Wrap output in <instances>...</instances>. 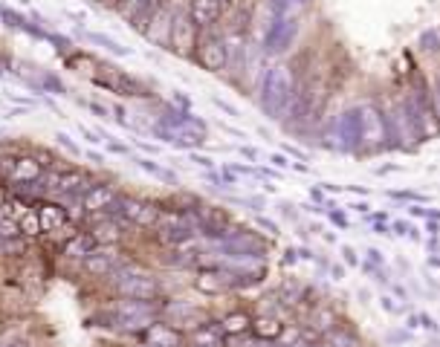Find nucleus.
Masks as SVG:
<instances>
[{
  "instance_id": "nucleus-1",
  "label": "nucleus",
  "mask_w": 440,
  "mask_h": 347,
  "mask_svg": "<svg viewBox=\"0 0 440 347\" xmlns=\"http://www.w3.org/2000/svg\"><path fill=\"white\" fill-rule=\"evenodd\" d=\"M192 61L206 70V73H224L229 67V52H226V41L220 33H214V29H206V33L197 35V47H195V55Z\"/></svg>"
},
{
  "instance_id": "nucleus-2",
  "label": "nucleus",
  "mask_w": 440,
  "mask_h": 347,
  "mask_svg": "<svg viewBox=\"0 0 440 347\" xmlns=\"http://www.w3.org/2000/svg\"><path fill=\"white\" fill-rule=\"evenodd\" d=\"M197 35L200 29L192 23V18H188L185 9L174 12V20H171V29H168V47L174 55L180 58H192L195 55V47H197Z\"/></svg>"
},
{
  "instance_id": "nucleus-3",
  "label": "nucleus",
  "mask_w": 440,
  "mask_h": 347,
  "mask_svg": "<svg viewBox=\"0 0 440 347\" xmlns=\"http://www.w3.org/2000/svg\"><path fill=\"white\" fill-rule=\"evenodd\" d=\"M185 12L200 33H206V29H214L220 23V18L226 15V4L224 0H188Z\"/></svg>"
},
{
  "instance_id": "nucleus-4",
  "label": "nucleus",
  "mask_w": 440,
  "mask_h": 347,
  "mask_svg": "<svg viewBox=\"0 0 440 347\" xmlns=\"http://www.w3.org/2000/svg\"><path fill=\"white\" fill-rule=\"evenodd\" d=\"M102 70H105L102 76H93V84H99L110 93H119V96H148L145 87L137 78L125 76L122 70H116V67H102Z\"/></svg>"
},
{
  "instance_id": "nucleus-5",
  "label": "nucleus",
  "mask_w": 440,
  "mask_h": 347,
  "mask_svg": "<svg viewBox=\"0 0 440 347\" xmlns=\"http://www.w3.org/2000/svg\"><path fill=\"white\" fill-rule=\"evenodd\" d=\"M116 290L131 301H151L156 293H160L156 281L148 275H122V278H116Z\"/></svg>"
},
{
  "instance_id": "nucleus-6",
  "label": "nucleus",
  "mask_w": 440,
  "mask_h": 347,
  "mask_svg": "<svg viewBox=\"0 0 440 347\" xmlns=\"http://www.w3.org/2000/svg\"><path fill=\"white\" fill-rule=\"evenodd\" d=\"M90 240L96 243V246H105V249H110V246H119L122 243V229H119V220L116 217H110V214H93V226H90Z\"/></svg>"
},
{
  "instance_id": "nucleus-7",
  "label": "nucleus",
  "mask_w": 440,
  "mask_h": 347,
  "mask_svg": "<svg viewBox=\"0 0 440 347\" xmlns=\"http://www.w3.org/2000/svg\"><path fill=\"white\" fill-rule=\"evenodd\" d=\"M116 203V188L108 182H93L81 194V211L84 214H102Z\"/></svg>"
},
{
  "instance_id": "nucleus-8",
  "label": "nucleus",
  "mask_w": 440,
  "mask_h": 347,
  "mask_svg": "<svg viewBox=\"0 0 440 347\" xmlns=\"http://www.w3.org/2000/svg\"><path fill=\"white\" fill-rule=\"evenodd\" d=\"M41 174H44V168H41V163L35 160V153H21V156H15L12 174H9L6 180L15 182V185H29V182H38Z\"/></svg>"
},
{
  "instance_id": "nucleus-9",
  "label": "nucleus",
  "mask_w": 440,
  "mask_h": 347,
  "mask_svg": "<svg viewBox=\"0 0 440 347\" xmlns=\"http://www.w3.org/2000/svg\"><path fill=\"white\" fill-rule=\"evenodd\" d=\"M81 266H84L87 275H99L102 278V275H116L122 264H119V258L113 255L110 249H93L90 255L81 261Z\"/></svg>"
},
{
  "instance_id": "nucleus-10",
  "label": "nucleus",
  "mask_w": 440,
  "mask_h": 347,
  "mask_svg": "<svg viewBox=\"0 0 440 347\" xmlns=\"http://www.w3.org/2000/svg\"><path fill=\"white\" fill-rule=\"evenodd\" d=\"M145 339L154 347H185V333L177 330L174 324H160V322H151L145 327Z\"/></svg>"
},
{
  "instance_id": "nucleus-11",
  "label": "nucleus",
  "mask_w": 440,
  "mask_h": 347,
  "mask_svg": "<svg viewBox=\"0 0 440 347\" xmlns=\"http://www.w3.org/2000/svg\"><path fill=\"white\" fill-rule=\"evenodd\" d=\"M253 319L255 315H249L243 310H235V312H226L224 319L217 322L220 333L224 336H241V333H253Z\"/></svg>"
},
{
  "instance_id": "nucleus-12",
  "label": "nucleus",
  "mask_w": 440,
  "mask_h": 347,
  "mask_svg": "<svg viewBox=\"0 0 440 347\" xmlns=\"http://www.w3.org/2000/svg\"><path fill=\"white\" fill-rule=\"evenodd\" d=\"M38 220H41V232H55V229L64 226L70 217L58 203H41L38 206Z\"/></svg>"
},
{
  "instance_id": "nucleus-13",
  "label": "nucleus",
  "mask_w": 440,
  "mask_h": 347,
  "mask_svg": "<svg viewBox=\"0 0 440 347\" xmlns=\"http://www.w3.org/2000/svg\"><path fill=\"white\" fill-rule=\"evenodd\" d=\"M93 249H96V243L90 240V235H76V237H70L64 243V255L67 258H76V261H84Z\"/></svg>"
},
{
  "instance_id": "nucleus-14",
  "label": "nucleus",
  "mask_w": 440,
  "mask_h": 347,
  "mask_svg": "<svg viewBox=\"0 0 440 347\" xmlns=\"http://www.w3.org/2000/svg\"><path fill=\"white\" fill-rule=\"evenodd\" d=\"M18 232H21V237H26V240H33V237L41 235V220H38V211H35V208H29V211L18 220Z\"/></svg>"
},
{
  "instance_id": "nucleus-15",
  "label": "nucleus",
  "mask_w": 440,
  "mask_h": 347,
  "mask_svg": "<svg viewBox=\"0 0 440 347\" xmlns=\"http://www.w3.org/2000/svg\"><path fill=\"white\" fill-rule=\"evenodd\" d=\"M87 38H90L93 44H102V47H105L108 52H113V55H128V52H131L128 47H119L113 38H105V35H87Z\"/></svg>"
},
{
  "instance_id": "nucleus-16",
  "label": "nucleus",
  "mask_w": 440,
  "mask_h": 347,
  "mask_svg": "<svg viewBox=\"0 0 440 347\" xmlns=\"http://www.w3.org/2000/svg\"><path fill=\"white\" fill-rule=\"evenodd\" d=\"M139 168H145V171H151L154 177H160V180H166V182H174V185H177V180H174V174H171V171L160 168V165L151 163V160H139Z\"/></svg>"
},
{
  "instance_id": "nucleus-17",
  "label": "nucleus",
  "mask_w": 440,
  "mask_h": 347,
  "mask_svg": "<svg viewBox=\"0 0 440 347\" xmlns=\"http://www.w3.org/2000/svg\"><path fill=\"white\" fill-rule=\"evenodd\" d=\"M55 139H58V145H64V148H67V151H73V153H79V148H76V145H73V142H70V136H67V134H58V136H55Z\"/></svg>"
},
{
  "instance_id": "nucleus-18",
  "label": "nucleus",
  "mask_w": 440,
  "mask_h": 347,
  "mask_svg": "<svg viewBox=\"0 0 440 347\" xmlns=\"http://www.w3.org/2000/svg\"><path fill=\"white\" fill-rule=\"evenodd\" d=\"M195 163L203 165V168H212V160H209V156H197V153H195Z\"/></svg>"
},
{
  "instance_id": "nucleus-19",
  "label": "nucleus",
  "mask_w": 440,
  "mask_h": 347,
  "mask_svg": "<svg viewBox=\"0 0 440 347\" xmlns=\"http://www.w3.org/2000/svg\"><path fill=\"white\" fill-rule=\"evenodd\" d=\"M9 200V194H6V185L4 182H0V208H4V203Z\"/></svg>"
},
{
  "instance_id": "nucleus-20",
  "label": "nucleus",
  "mask_w": 440,
  "mask_h": 347,
  "mask_svg": "<svg viewBox=\"0 0 440 347\" xmlns=\"http://www.w3.org/2000/svg\"><path fill=\"white\" fill-rule=\"evenodd\" d=\"M108 145H110V151H116V153H128V148L119 145V142H108Z\"/></svg>"
},
{
  "instance_id": "nucleus-21",
  "label": "nucleus",
  "mask_w": 440,
  "mask_h": 347,
  "mask_svg": "<svg viewBox=\"0 0 440 347\" xmlns=\"http://www.w3.org/2000/svg\"><path fill=\"white\" fill-rule=\"evenodd\" d=\"M96 4H113V0H96Z\"/></svg>"
}]
</instances>
